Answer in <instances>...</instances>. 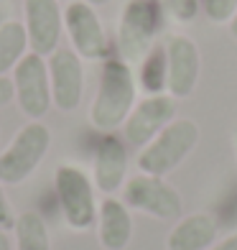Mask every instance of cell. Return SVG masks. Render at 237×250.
Masks as SVG:
<instances>
[{
	"label": "cell",
	"instance_id": "6da1fadb",
	"mask_svg": "<svg viewBox=\"0 0 237 250\" xmlns=\"http://www.w3.org/2000/svg\"><path fill=\"white\" fill-rule=\"evenodd\" d=\"M138 97V79L128 62L120 56H107L99 72L97 95L89 105V123L99 133H112L128 120Z\"/></svg>",
	"mask_w": 237,
	"mask_h": 250
},
{
	"label": "cell",
	"instance_id": "7a4b0ae2",
	"mask_svg": "<svg viewBox=\"0 0 237 250\" xmlns=\"http://www.w3.org/2000/svg\"><path fill=\"white\" fill-rule=\"evenodd\" d=\"M199 125L189 118H176L145 143L138 153V168L151 176H166L184 164V158L197 148Z\"/></svg>",
	"mask_w": 237,
	"mask_h": 250
},
{
	"label": "cell",
	"instance_id": "3957f363",
	"mask_svg": "<svg viewBox=\"0 0 237 250\" xmlns=\"http://www.w3.org/2000/svg\"><path fill=\"white\" fill-rule=\"evenodd\" d=\"M163 8L161 0H128L118 21V51L120 59L140 64L143 56L156 46V36L161 31Z\"/></svg>",
	"mask_w": 237,
	"mask_h": 250
},
{
	"label": "cell",
	"instance_id": "277c9868",
	"mask_svg": "<svg viewBox=\"0 0 237 250\" xmlns=\"http://www.w3.org/2000/svg\"><path fill=\"white\" fill-rule=\"evenodd\" d=\"M54 191L59 199L64 222L74 232H84L97 222L95 181L74 164H59L54 171Z\"/></svg>",
	"mask_w": 237,
	"mask_h": 250
},
{
	"label": "cell",
	"instance_id": "5b68a950",
	"mask_svg": "<svg viewBox=\"0 0 237 250\" xmlns=\"http://www.w3.org/2000/svg\"><path fill=\"white\" fill-rule=\"evenodd\" d=\"M51 148V130L41 120H28L0 153V184L16 187L36 171Z\"/></svg>",
	"mask_w": 237,
	"mask_h": 250
},
{
	"label": "cell",
	"instance_id": "8992f818",
	"mask_svg": "<svg viewBox=\"0 0 237 250\" xmlns=\"http://www.w3.org/2000/svg\"><path fill=\"white\" fill-rule=\"evenodd\" d=\"M122 202L130 209L143 212L153 220H163V222L178 220L184 212L181 194L163 176H151L143 171L125 181V187H122Z\"/></svg>",
	"mask_w": 237,
	"mask_h": 250
},
{
	"label": "cell",
	"instance_id": "52a82bcc",
	"mask_svg": "<svg viewBox=\"0 0 237 250\" xmlns=\"http://www.w3.org/2000/svg\"><path fill=\"white\" fill-rule=\"evenodd\" d=\"M13 89L18 110L28 120H41L49 112L51 102V82H49V64L43 56L28 51L13 69Z\"/></svg>",
	"mask_w": 237,
	"mask_h": 250
},
{
	"label": "cell",
	"instance_id": "ba28073f",
	"mask_svg": "<svg viewBox=\"0 0 237 250\" xmlns=\"http://www.w3.org/2000/svg\"><path fill=\"white\" fill-rule=\"evenodd\" d=\"M64 31L72 41V49L87 62L107 59V33L99 21L95 5H89L87 0H69V5L64 8Z\"/></svg>",
	"mask_w": 237,
	"mask_h": 250
},
{
	"label": "cell",
	"instance_id": "9c48e42d",
	"mask_svg": "<svg viewBox=\"0 0 237 250\" xmlns=\"http://www.w3.org/2000/svg\"><path fill=\"white\" fill-rule=\"evenodd\" d=\"M171 120H176V100L168 92L148 95L140 102H135V107L130 110L128 120L122 123V133H125V141L130 146L143 148V146L151 143Z\"/></svg>",
	"mask_w": 237,
	"mask_h": 250
},
{
	"label": "cell",
	"instance_id": "30bf717a",
	"mask_svg": "<svg viewBox=\"0 0 237 250\" xmlns=\"http://www.w3.org/2000/svg\"><path fill=\"white\" fill-rule=\"evenodd\" d=\"M46 64H49V82H51V102L61 112H74L84 95L82 56L74 49H56Z\"/></svg>",
	"mask_w": 237,
	"mask_h": 250
},
{
	"label": "cell",
	"instance_id": "8fae6325",
	"mask_svg": "<svg viewBox=\"0 0 237 250\" xmlns=\"http://www.w3.org/2000/svg\"><path fill=\"white\" fill-rule=\"evenodd\" d=\"M23 26L28 33V51L51 56L59 49L64 13L59 0H23Z\"/></svg>",
	"mask_w": 237,
	"mask_h": 250
},
{
	"label": "cell",
	"instance_id": "7c38bea8",
	"mask_svg": "<svg viewBox=\"0 0 237 250\" xmlns=\"http://www.w3.org/2000/svg\"><path fill=\"white\" fill-rule=\"evenodd\" d=\"M166 64H168V84L166 92L174 100H186L197 89L201 74V54L199 46L189 36H168L166 41Z\"/></svg>",
	"mask_w": 237,
	"mask_h": 250
},
{
	"label": "cell",
	"instance_id": "4fadbf2b",
	"mask_svg": "<svg viewBox=\"0 0 237 250\" xmlns=\"http://www.w3.org/2000/svg\"><path fill=\"white\" fill-rule=\"evenodd\" d=\"M128 176V148L112 133H105L99 138L95 158H92V181L99 191L115 194L120 187H125Z\"/></svg>",
	"mask_w": 237,
	"mask_h": 250
},
{
	"label": "cell",
	"instance_id": "5bb4252c",
	"mask_svg": "<svg viewBox=\"0 0 237 250\" xmlns=\"http://www.w3.org/2000/svg\"><path fill=\"white\" fill-rule=\"evenodd\" d=\"M97 240L105 250H125L133 240V214L122 199L107 197L97 207Z\"/></svg>",
	"mask_w": 237,
	"mask_h": 250
},
{
	"label": "cell",
	"instance_id": "9a60e30c",
	"mask_svg": "<svg viewBox=\"0 0 237 250\" xmlns=\"http://www.w3.org/2000/svg\"><path fill=\"white\" fill-rule=\"evenodd\" d=\"M219 237L217 220L207 212L178 217L166 237V250H209Z\"/></svg>",
	"mask_w": 237,
	"mask_h": 250
},
{
	"label": "cell",
	"instance_id": "2e32d148",
	"mask_svg": "<svg viewBox=\"0 0 237 250\" xmlns=\"http://www.w3.org/2000/svg\"><path fill=\"white\" fill-rule=\"evenodd\" d=\"M28 54V33L20 21L0 23V77L16 69V64Z\"/></svg>",
	"mask_w": 237,
	"mask_h": 250
},
{
	"label": "cell",
	"instance_id": "e0dca14e",
	"mask_svg": "<svg viewBox=\"0 0 237 250\" xmlns=\"http://www.w3.org/2000/svg\"><path fill=\"white\" fill-rule=\"evenodd\" d=\"M16 248L13 250H51L49 227L39 212H20L13 225Z\"/></svg>",
	"mask_w": 237,
	"mask_h": 250
},
{
	"label": "cell",
	"instance_id": "ac0fdd59",
	"mask_svg": "<svg viewBox=\"0 0 237 250\" xmlns=\"http://www.w3.org/2000/svg\"><path fill=\"white\" fill-rule=\"evenodd\" d=\"M138 82L148 95H161L166 92L168 84V64H166V49L153 46L148 54L143 56V62L138 64Z\"/></svg>",
	"mask_w": 237,
	"mask_h": 250
},
{
	"label": "cell",
	"instance_id": "d6986e66",
	"mask_svg": "<svg viewBox=\"0 0 237 250\" xmlns=\"http://www.w3.org/2000/svg\"><path fill=\"white\" fill-rule=\"evenodd\" d=\"M161 8L176 23H191L201 8V0H161Z\"/></svg>",
	"mask_w": 237,
	"mask_h": 250
},
{
	"label": "cell",
	"instance_id": "ffe728a7",
	"mask_svg": "<svg viewBox=\"0 0 237 250\" xmlns=\"http://www.w3.org/2000/svg\"><path fill=\"white\" fill-rule=\"evenodd\" d=\"M201 10L212 23H230L237 16V0H201Z\"/></svg>",
	"mask_w": 237,
	"mask_h": 250
},
{
	"label": "cell",
	"instance_id": "44dd1931",
	"mask_svg": "<svg viewBox=\"0 0 237 250\" xmlns=\"http://www.w3.org/2000/svg\"><path fill=\"white\" fill-rule=\"evenodd\" d=\"M13 225H16V212L13 207H10V202L5 197V191H3V184H0V230H13Z\"/></svg>",
	"mask_w": 237,
	"mask_h": 250
},
{
	"label": "cell",
	"instance_id": "7402d4cb",
	"mask_svg": "<svg viewBox=\"0 0 237 250\" xmlns=\"http://www.w3.org/2000/svg\"><path fill=\"white\" fill-rule=\"evenodd\" d=\"M16 100V89H13V79L10 77H0V107H5L8 102Z\"/></svg>",
	"mask_w": 237,
	"mask_h": 250
},
{
	"label": "cell",
	"instance_id": "603a6c76",
	"mask_svg": "<svg viewBox=\"0 0 237 250\" xmlns=\"http://www.w3.org/2000/svg\"><path fill=\"white\" fill-rule=\"evenodd\" d=\"M209 250H237V232H232L227 237H222V240H217Z\"/></svg>",
	"mask_w": 237,
	"mask_h": 250
},
{
	"label": "cell",
	"instance_id": "cb8c5ba5",
	"mask_svg": "<svg viewBox=\"0 0 237 250\" xmlns=\"http://www.w3.org/2000/svg\"><path fill=\"white\" fill-rule=\"evenodd\" d=\"M0 250H13V243H10V237L5 230H0Z\"/></svg>",
	"mask_w": 237,
	"mask_h": 250
},
{
	"label": "cell",
	"instance_id": "d4e9b609",
	"mask_svg": "<svg viewBox=\"0 0 237 250\" xmlns=\"http://www.w3.org/2000/svg\"><path fill=\"white\" fill-rule=\"evenodd\" d=\"M230 33H232V39H237V16L230 21Z\"/></svg>",
	"mask_w": 237,
	"mask_h": 250
},
{
	"label": "cell",
	"instance_id": "484cf974",
	"mask_svg": "<svg viewBox=\"0 0 237 250\" xmlns=\"http://www.w3.org/2000/svg\"><path fill=\"white\" fill-rule=\"evenodd\" d=\"M89 5H105V3H110V0H87Z\"/></svg>",
	"mask_w": 237,
	"mask_h": 250
},
{
	"label": "cell",
	"instance_id": "4316f807",
	"mask_svg": "<svg viewBox=\"0 0 237 250\" xmlns=\"http://www.w3.org/2000/svg\"><path fill=\"white\" fill-rule=\"evenodd\" d=\"M59 3H61V0H59Z\"/></svg>",
	"mask_w": 237,
	"mask_h": 250
}]
</instances>
